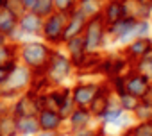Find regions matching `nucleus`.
Instances as JSON below:
<instances>
[{"mask_svg": "<svg viewBox=\"0 0 152 136\" xmlns=\"http://www.w3.org/2000/svg\"><path fill=\"white\" fill-rule=\"evenodd\" d=\"M86 22H88V16L83 13V9H75L72 15H68V20H66V25H64V32H63V41H68L75 36H79L84 32V27H86Z\"/></svg>", "mask_w": 152, "mask_h": 136, "instance_id": "423d86ee", "label": "nucleus"}, {"mask_svg": "<svg viewBox=\"0 0 152 136\" xmlns=\"http://www.w3.org/2000/svg\"><path fill=\"white\" fill-rule=\"evenodd\" d=\"M66 43H68L70 56H72V64H75V66L84 64V61H86V54H88V50H86V43H84V36L79 34V36H75V38H72V39H68Z\"/></svg>", "mask_w": 152, "mask_h": 136, "instance_id": "9b49d317", "label": "nucleus"}, {"mask_svg": "<svg viewBox=\"0 0 152 136\" xmlns=\"http://www.w3.org/2000/svg\"><path fill=\"white\" fill-rule=\"evenodd\" d=\"M136 23H138L136 18H132V16H124V18H120L118 22L111 23L109 29H107V32H109L111 36H115V38L125 39V38L136 34Z\"/></svg>", "mask_w": 152, "mask_h": 136, "instance_id": "1a4fd4ad", "label": "nucleus"}, {"mask_svg": "<svg viewBox=\"0 0 152 136\" xmlns=\"http://www.w3.org/2000/svg\"><path fill=\"white\" fill-rule=\"evenodd\" d=\"M41 131L39 129V122H38V116H20L16 118V132H22V134H34Z\"/></svg>", "mask_w": 152, "mask_h": 136, "instance_id": "dca6fc26", "label": "nucleus"}, {"mask_svg": "<svg viewBox=\"0 0 152 136\" xmlns=\"http://www.w3.org/2000/svg\"><path fill=\"white\" fill-rule=\"evenodd\" d=\"M122 84H124V91H127L138 99H145L152 88V81L140 72H132V74L122 77Z\"/></svg>", "mask_w": 152, "mask_h": 136, "instance_id": "20e7f679", "label": "nucleus"}, {"mask_svg": "<svg viewBox=\"0 0 152 136\" xmlns=\"http://www.w3.org/2000/svg\"><path fill=\"white\" fill-rule=\"evenodd\" d=\"M4 43H6V34L0 32V45H4Z\"/></svg>", "mask_w": 152, "mask_h": 136, "instance_id": "7c9ffc66", "label": "nucleus"}, {"mask_svg": "<svg viewBox=\"0 0 152 136\" xmlns=\"http://www.w3.org/2000/svg\"><path fill=\"white\" fill-rule=\"evenodd\" d=\"M150 23H152V13H150Z\"/></svg>", "mask_w": 152, "mask_h": 136, "instance_id": "2f4dec72", "label": "nucleus"}, {"mask_svg": "<svg viewBox=\"0 0 152 136\" xmlns=\"http://www.w3.org/2000/svg\"><path fill=\"white\" fill-rule=\"evenodd\" d=\"M75 136H97V132H93V131H86V129H81Z\"/></svg>", "mask_w": 152, "mask_h": 136, "instance_id": "c85d7f7f", "label": "nucleus"}, {"mask_svg": "<svg viewBox=\"0 0 152 136\" xmlns=\"http://www.w3.org/2000/svg\"><path fill=\"white\" fill-rule=\"evenodd\" d=\"M63 116L59 115V111L50 109V107H41L38 113V122H39V129L43 131H57L61 125Z\"/></svg>", "mask_w": 152, "mask_h": 136, "instance_id": "ddd939ff", "label": "nucleus"}, {"mask_svg": "<svg viewBox=\"0 0 152 136\" xmlns=\"http://www.w3.org/2000/svg\"><path fill=\"white\" fill-rule=\"evenodd\" d=\"M54 7L63 15H72L79 7V0H54Z\"/></svg>", "mask_w": 152, "mask_h": 136, "instance_id": "5701e85b", "label": "nucleus"}, {"mask_svg": "<svg viewBox=\"0 0 152 136\" xmlns=\"http://www.w3.org/2000/svg\"><path fill=\"white\" fill-rule=\"evenodd\" d=\"M16 134V116H0V136Z\"/></svg>", "mask_w": 152, "mask_h": 136, "instance_id": "6ab92c4d", "label": "nucleus"}, {"mask_svg": "<svg viewBox=\"0 0 152 136\" xmlns=\"http://www.w3.org/2000/svg\"><path fill=\"white\" fill-rule=\"evenodd\" d=\"M152 50V39H148L147 36H140L136 38L132 43L127 45L125 54L129 57V61H138L140 57H143L145 54H148Z\"/></svg>", "mask_w": 152, "mask_h": 136, "instance_id": "4468645a", "label": "nucleus"}, {"mask_svg": "<svg viewBox=\"0 0 152 136\" xmlns=\"http://www.w3.org/2000/svg\"><path fill=\"white\" fill-rule=\"evenodd\" d=\"M122 106L120 104H116V106H113L111 102L107 104V107H106V111L102 113V118L106 120V122H113V120H118L120 118V115H122Z\"/></svg>", "mask_w": 152, "mask_h": 136, "instance_id": "393cba45", "label": "nucleus"}, {"mask_svg": "<svg viewBox=\"0 0 152 136\" xmlns=\"http://www.w3.org/2000/svg\"><path fill=\"white\" fill-rule=\"evenodd\" d=\"M127 136H152V118L141 120L140 124H136L127 132Z\"/></svg>", "mask_w": 152, "mask_h": 136, "instance_id": "4be33fe9", "label": "nucleus"}, {"mask_svg": "<svg viewBox=\"0 0 152 136\" xmlns=\"http://www.w3.org/2000/svg\"><path fill=\"white\" fill-rule=\"evenodd\" d=\"M79 2H81V0H79Z\"/></svg>", "mask_w": 152, "mask_h": 136, "instance_id": "72a5a7b5", "label": "nucleus"}, {"mask_svg": "<svg viewBox=\"0 0 152 136\" xmlns=\"http://www.w3.org/2000/svg\"><path fill=\"white\" fill-rule=\"evenodd\" d=\"M68 15H63L59 11H54L50 16L43 20V36L48 43H61L63 41V32L66 25Z\"/></svg>", "mask_w": 152, "mask_h": 136, "instance_id": "7ed1b4c3", "label": "nucleus"}, {"mask_svg": "<svg viewBox=\"0 0 152 136\" xmlns=\"http://www.w3.org/2000/svg\"><path fill=\"white\" fill-rule=\"evenodd\" d=\"M15 50L9 45H0V64H13L15 63Z\"/></svg>", "mask_w": 152, "mask_h": 136, "instance_id": "a878e982", "label": "nucleus"}, {"mask_svg": "<svg viewBox=\"0 0 152 136\" xmlns=\"http://www.w3.org/2000/svg\"><path fill=\"white\" fill-rule=\"evenodd\" d=\"M140 100L141 99H138V97H134V95H131V93H127V91H124V93H120V106H122V109H125V111H136V107H138V104H140Z\"/></svg>", "mask_w": 152, "mask_h": 136, "instance_id": "b1692460", "label": "nucleus"}, {"mask_svg": "<svg viewBox=\"0 0 152 136\" xmlns=\"http://www.w3.org/2000/svg\"><path fill=\"white\" fill-rule=\"evenodd\" d=\"M20 2H22V6H23V9H25V11H32L38 0H20Z\"/></svg>", "mask_w": 152, "mask_h": 136, "instance_id": "cd10ccee", "label": "nucleus"}, {"mask_svg": "<svg viewBox=\"0 0 152 136\" xmlns=\"http://www.w3.org/2000/svg\"><path fill=\"white\" fill-rule=\"evenodd\" d=\"M90 109L88 107H77V109H73L70 115H68V120H70V124H72V127H75V129H83V127H86V124H88V120H90Z\"/></svg>", "mask_w": 152, "mask_h": 136, "instance_id": "a211bd4d", "label": "nucleus"}, {"mask_svg": "<svg viewBox=\"0 0 152 136\" xmlns=\"http://www.w3.org/2000/svg\"><path fill=\"white\" fill-rule=\"evenodd\" d=\"M136 70H138L140 74L147 75V77L152 81V50L136 61Z\"/></svg>", "mask_w": 152, "mask_h": 136, "instance_id": "aec40b11", "label": "nucleus"}, {"mask_svg": "<svg viewBox=\"0 0 152 136\" xmlns=\"http://www.w3.org/2000/svg\"><path fill=\"white\" fill-rule=\"evenodd\" d=\"M107 104H109V99H107V88H100L99 93L95 95V99H93V102L90 104L88 109H90V113H93V115H97V116H102V113L106 111Z\"/></svg>", "mask_w": 152, "mask_h": 136, "instance_id": "f3484780", "label": "nucleus"}, {"mask_svg": "<svg viewBox=\"0 0 152 136\" xmlns=\"http://www.w3.org/2000/svg\"><path fill=\"white\" fill-rule=\"evenodd\" d=\"M102 16H104L106 25H111V23L118 22L120 18L127 16L125 0H107V4L102 9Z\"/></svg>", "mask_w": 152, "mask_h": 136, "instance_id": "9d476101", "label": "nucleus"}, {"mask_svg": "<svg viewBox=\"0 0 152 136\" xmlns=\"http://www.w3.org/2000/svg\"><path fill=\"white\" fill-rule=\"evenodd\" d=\"M50 56H52V50L43 43H27L22 48V59H23L25 66L34 68V70H38L41 66L47 68Z\"/></svg>", "mask_w": 152, "mask_h": 136, "instance_id": "f03ea898", "label": "nucleus"}, {"mask_svg": "<svg viewBox=\"0 0 152 136\" xmlns=\"http://www.w3.org/2000/svg\"><path fill=\"white\" fill-rule=\"evenodd\" d=\"M15 66H16V63H13V64H0V86L7 81V77H9V74H11V70Z\"/></svg>", "mask_w": 152, "mask_h": 136, "instance_id": "bb28decb", "label": "nucleus"}, {"mask_svg": "<svg viewBox=\"0 0 152 136\" xmlns=\"http://www.w3.org/2000/svg\"><path fill=\"white\" fill-rule=\"evenodd\" d=\"M38 136H59V132L57 131H43L41 129V132H38Z\"/></svg>", "mask_w": 152, "mask_h": 136, "instance_id": "c756f323", "label": "nucleus"}, {"mask_svg": "<svg viewBox=\"0 0 152 136\" xmlns=\"http://www.w3.org/2000/svg\"><path fill=\"white\" fill-rule=\"evenodd\" d=\"M104 27H106V22H104V16H102V11L95 13L93 16L88 18L86 22V27H84V43H86V50L88 52H95L102 47V39H104Z\"/></svg>", "mask_w": 152, "mask_h": 136, "instance_id": "f257e3e1", "label": "nucleus"}, {"mask_svg": "<svg viewBox=\"0 0 152 136\" xmlns=\"http://www.w3.org/2000/svg\"><path fill=\"white\" fill-rule=\"evenodd\" d=\"M39 109H41V99H36L32 93H27L15 104L13 115L16 118H20V116H38Z\"/></svg>", "mask_w": 152, "mask_h": 136, "instance_id": "0eeeda50", "label": "nucleus"}, {"mask_svg": "<svg viewBox=\"0 0 152 136\" xmlns=\"http://www.w3.org/2000/svg\"><path fill=\"white\" fill-rule=\"evenodd\" d=\"M70 70H72V61L66 59L64 56L61 54H56L52 52L50 56V61L47 64V77L52 81V83H61L64 81L68 75H70Z\"/></svg>", "mask_w": 152, "mask_h": 136, "instance_id": "39448f33", "label": "nucleus"}, {"mask_svg": "<svg viewBox=\"0 0 152 136\" xmlns=\"http://www.w3.org/2000/svg\"><path fill=\"white\" fill-rule=\"evenodd\" d=\"M125 136H127V134H125Z\"/></svg>", "mask_w": 152, "mask_h": 136, "instance_id": "f704fd0d", "label": "nucleus"}, {"mask_svg": "<svg viewBox=\"0 0 152 136\" xmlns=\"http://www.w3.org/2000/svg\"><path fill=\"white\" fill-rule=\"evenodd\" d=\"M54 11H56V7H54V0H38L36 6H34V9H32V13H36V15L41 16L43 20H45L47 16H50Z\"/></svg>", "mask_w": 152, "mask_h": 136, "instance_id": "412c9836", "label": "nucleus"}, {"mask_svg": "<svg viewBox=\"0 0 152 136\" xmlns=\"http://www.w3.org/2000/svg\"><path fill=\"white\" fill-rule=\"evenodd\" d=\"M18 27L27 34H39L43 31V18L32 11H25L18 18Z\"/></svg>", "mask_w": 152, "mask_h": 136, "instance_id": "f8f14e48", "label": "nucleus"}, {"mask_svg": "<svg viewBox=\"0 0 152 136\" xmlns=\"http://www.w3.org/2000/svg\"><path fill=\"white\" fill-rule=\"evenodd\" d=\"M99 90H100V86H97V84H79V86H75V90L72 93L75 106L77 107H90V104L93 102Z\"/></svg>", "mask_w": 152, "mask_h": 136, "instance_id": "6e6552de", "label": "nucleus"}, {"mask_svg": "<svg viewBox=\"0 0 152 136\" xmlns=\"http://www.w3.org/2000/svg\"><path fill=\"white\" fill-rule=\"evenodd\" d=\"M18 15L13 13L11 9L7 7H0V32L6 34V36H11L15 32V29L18 27Z\"/></svg>", "mask_w": 152, "mask_h": 136, "instance_id": "2eb2a0df", "label": "nucleus"}, {"mask_svg": "<svg viewBox=\"0 0 152 136\" xmlns=\"http://www.w3.org/2000/svg\"><path fill=\"white\" fill-rule=\"evenodd\" d=\"M97 136H100V134H97Z\"/></svg>", "mask_w": 152, "mask_h": 136, "instance_id": "473e14b6", "label": "nucleus"}]
</instances>
